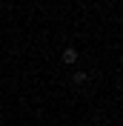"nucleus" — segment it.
Segmentation results:
<instances>
[{"instance_id": "nucleus-1", "label": "nucleus", "mask_w": 123, "mask_h": 126, "mask_svg": "<svg viewBox=\"0 0 123 126\" xmlns=\"http://www.w3.org/2000/svg\"><path fill=\"white\" fill-rule=\"evenodd\" d=\"M77 60V49L75 46H66L63 49V63H75Z\"/></svg>"}, {"instance_id": "nucleus-2", "label": "nucleus", "mask_w": 123, "mask_h": 126, "mask_svg": "<svg viewBox=\"0 0 123 126\" xmlns=\"http://www.w3.org/2000/svg\"><path fill=\"white\" fill-rule=\"evenodd\" d=\"M86 78H89L86 72H75V75H72V83H75V86H83V83H86Z\"/></svg>"}]
</instances>
